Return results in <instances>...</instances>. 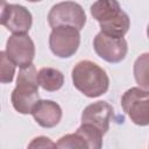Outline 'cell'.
<instances>
[{
  "label": "cell",
  "mask_w": 149,
  "mask_h": 149,
  "mask_svg": "<svg viewBox=\"0 0 149 149\" xmlns=\"http://www.w3.org/2000/svg\"><path fill=\"white\" fill-rule=\"evenodd\" d=\"M104 134L90 125H80L72 134L62 136L56 146L57 149H102Z\"/></svg>",
  "instance_id": "obj_6"
},
{
  "label": "cell",
  "mask_w": 149,
  "mask_h": 149,
  "mask_svg": "<svg viewBox=\"0 0 149 149\" xmlns=\"http://www.w3.org/2000/svg\"><path fill=\"white\" fill-rule=\"evenodd\" d=\"M93 49L101 59L116 64L126 58L128 44L123 37H113L100 31L93 38Z\"/></svg>",
  "instance_id": "obj_8"
},
{
  "label": "cell",
  "mask_w": 149,
  "mask_h": 149,
  "mask_svg": "<svg viewBox=\"0 0 149 149\" xmlns=\"http://www.w3.org/2000/svg\"><path fill=\"white\" fill-rule=\"evenodd\" d=\"M37 73L34 64L19 71L16 86L12 92L10 100L14 109L20 114H31L33 108L41 100Z\"/></svg>",
  "instance_id": "obj_3"
},
{
  "label": "cell",
  "mask_w": 149,
  "mask_h": 149,
  "mask_svg": "<svg viewBox=\"0 0 149 149\" xmlns=\"http://www.w3.org/2000/svg\"><path fill=\"white\" fill-rule=\"evenodd\" d=\"M27 149H57V146L47 136H37L29 142Z\"/></svg>",
  "instance_id": "obj_16"
},
{
  "label": "cell",
  "mask_w": 149,
  "mask_h": 149,
  "mask_svg": "<svg viewBox=\"0 0 149 149\" xmlns=\"http://www.w3.org/2000/svg\"><path fill=\"white\" fill-rule=\"evenodd\" d=\"M40 86L48 92L58 91L64 84V74L55 68H42L37 73Z\"/></svg>",
  "instance_id": "obj_13"
},
{
  "label": "cell",
  "mask_w": 149,
  "mask_h": 149,
  "mask_svg": "<svg viewBox=\"0 0 149 149\" xmlns=\"http://www.w3.org/2000/svg\"><path fill=\"white\" fill-rule=\"evenodd\" d=\"M114 109L107 101H97L86 106L81 113V123L90 125L99 129L104 135L109 129Z\"/></svg>",
  "instance_id": "obj_11"
},
{
  "label": "cell",
  "mask_w": 149,
  "mask_h": 149,
  "mask_svg": "<svg viewBox=\"0 0 149 149\" xmlns=\"http://www.w3.org/2000/svg\"><path fill=\"white\" fill-rule=\"evenodd\" d=\"M73 86L88 98H98L105 94L109 87L107 72L92 61L78 62L71 72Z\"/></svg>",
  "instance_id": "obj_1"
},
{
  "label": "cell",
  "mask_w": 149,
  "mask_h": 149,
  "mask_svg": "<svg viewBox=\"0 0 149 149\" xmlns=\"http://www.w3.org/2000/svg\"><path fill=\"white\" fill-rule=\"evenodd\" d=\"M121 106L135 125L141 127L149 125V90L130 87L123 93Z\"/></svg>",
  "instance_id": "obj_5"
},
{
  "label": "cell",
  "mask_w": 149,
  "mask_h": 149,
  "mask_svg": "<svg viewBox=\"0 0 149 149\" xmlns=\"http://www.w3.org/2000/svg\"><path fill=\"white\" fill-rule=\"evenodd\" d=\"M80 45V33L73 27L54 28L49 35V48L59 58H70Z\"/></svg>",
  "instance_id": "obj_7"
},
{
  "label": "cell",
  "mask_w": 149,
  "mask_h": 149,
  "mask_svg": "<svg viewBox=\"0 0 149 149\" xmlns=\"http://www.w3.org/2000/svg\"><path fill=\"white\" fill-rule=\"evenodd\" d=\"M48 23L57 27H73L81 30L86 24V14L83 7L73 1H63L54 5L48 14Z\"/></svg>",
  "instance_id": "obj_4"
},
{
  "label": "cell",
  "mask_w": 149,
  "mask_h": 149,
  "mask_svg": "<svg viewBox=\"0 0 149 149\" xmlns=\"http://www.w3.org/2000/svg\"><path fill=\"white\" fill-rule=\"evenodd\" d=\"M8 58L20 69L33 64L35 57V44L28 34H13L6 42Z\"/></svg>",
  "instance_id": "obj_9"
},
{
  "label": "cell",
  "mask_w": 149,
  "mask_h": 149,
  "mask_svg": "<svg viewBox=\"0 0 149 149\" xmlns=\"http://www.w3.org/2000/svg\"><path fill=\"white\" fill-rule=\"evenodd\" d=\"M61 106L52 100H40L33 108L34 120L43 128L56 127L62 119Z\"/></svg>",
  "instance_id": "obj_12"
},
{
  "label": "cell",
  "mask_w": 149,
  "mask_h": 149,
  "mask_svg": "<svg viewBox=\"0 0 149 149\" xmlns=\"http://www.w3.org/2000/svg\"><path fill=\"white\" fill-rule=\"evenodd\" d=\"M91 15L99 22L100 31L113 37H123L130 28V19L115 0H99L90 8Z\"/></svg>",
  "instance_id": "obj_2"
},
{
  "label": "cell",
  "mask_w": 149,
  "mask_h": 149,
  "mask_svg": "<svg viewBox=\"0 0 149 149\" xmlns=\"http://www.w3.org/2000/svg\"><path fill=\"white\" fill-rule=\"evenodd\" d=\"M0 23L13 34H27L31 28L33 16L31 13L21 5L3 2Z\"/></svg>",
  "instance_id": "obj_10"
},
{
  "label": "cell",
  "mask_w": 149,
  "mask_h": 149,
  "mask_svg": "<svg viewBox=\"0 0 149 149\" xmlns=\"http://www.w3.org/2000/svg\"><path fill=\"white\" fill-rule=\"evenodd\" d=\"M0 70H1V74H0V81L2 84H8L12 83L14 79V74H15V64L8 58L7 54L5 51L0 52Z\"/></svg>",
  "instance_id": "obj_15"
},
{
  "label": "cell",
  "mask_w": 149,
  "mask_h": 149,
  "mask_svg": "<svg viewBox=\"0 0 149 149\" xmlns=\"http://www.w3.org/2000/svg\"><path fill=\"white\" fill-rule=\"evenodd\" d=\"M147 36H148V38H149V24H148V27H147Z\"/></svg>",
  "instance_id": "obj_17"
},
{
  "label": "cell",
  "mask_w": 149,
  "mask_h": 149,
  "mask_svg": "<svg viewBox=\"0 0 149 149\" xmlns=\"http://www.w3.org/2000/svg\"><path fill=\"white\" fill-rule=\"evenodd\" d=\"M133 72L139 87L149 90V52H143L135 59Z\"/></svg>",
  "instance_id": "obj_14"
}]
</instances>
